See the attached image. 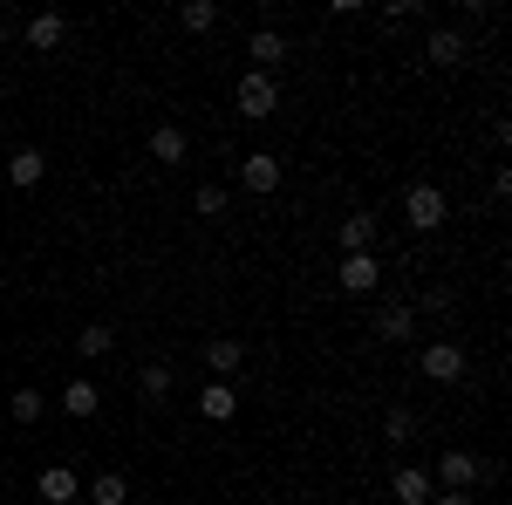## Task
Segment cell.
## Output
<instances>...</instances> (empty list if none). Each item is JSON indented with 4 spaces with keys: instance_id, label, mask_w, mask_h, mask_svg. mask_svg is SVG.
<instances>
[{
    "instance_id": "6da1fadb",
    "label": "cell",
    "mask_w": 512,
    "mask_h": 505,
    "mask_svg": "<svg viewBox=\"0 0 512 505\" xmlns=\"http://www.w3.org/2000/svg\"><path fill=\"white\" fill-rule=\"evenodd\" d=\"M465 369H472V362H465L458 342H431V349L417 355V376H424V383H465Z\"/></svg>"
},
{
    "instance_id": "7a4b0ae2",
    "label": "cell",
    "mask_w": 512,
    "mask_h": 505,
    "mask_svg": "<svg viewBox=\"0 0 512 505\" xmlns=\"http://www.w3.org/2000/svg\"><path fill=\"white\" fill-rule=\"evenodd\" d=\"M233 96H239V110H246L253 123H260V117H274V110H280V89H274V76H260V69H246Z\"/></svg>"
},
{
    "instance_id": "3957f363",
    "label": "cell",
    "mask_w": 512,
    "mask_h": 505,
    "mask_svg": "<svg viewBox=\"0 0 512 505\" xmlns=\"http://www.w3.org/2000/svg\"><path fill=\"white\" fill-rule=\"evenodd\" d=\"M403 212H410V226H417V233H437L451 205H444V192H437V185H410V192H403Z\"/></svg>"
},
{
    "instance_id": "277c9868",
    "label": "cell",
    "mask_w": 512,
    "mask_h": 505,
    "mask_svg": "<svg viewBox=\"0 0 512 505\" xmlns=\"http://www.w3.org/2000/svg\"><path fill=\"white\" fill-rule=\"evenodd\" d=\"M35 499H41V505H76V499H82V478H76L69 465H48V471L35 478Z\"/></svg>"
},
{
    "instance_id": "5b68a950",
    "label": "cell",
    "mask_w": 512,
    "mask_h": 505,
    "mask_svg": "<svg viewBox=\"0 0 512 505\" xmlns=\"http://www.w3.org/2000/svg\"><path fill=\"white\" fill-rule=\"evenodd\" d=\"M485 458H472V451H444V465H437V478H444V485H451V492H472L478 478H485Z\"/></svg>"
},
{
    "instance_id": "8992f818",
    "label": "cell",
    "mask_w": 512,
    "mask_h": 505,
    "mask_svg": "<svg viewBox=\"0 0 512 505\" xmlns=\"http://www.w3.org/2000/svg\"><path fill=\"white\" fill-rule=\"evenodd\" d=\"M239 185H246L253 198H267V192L280 185V157H274V151H253L246 164H239Z\"/></svg>"
},
{
    "instance_id": "52a82bcc",
    "label": "cell",
    "mask_w": 512,
    "mask_h": 505,
    "mask_svg": "<svg viewBox=\"0 0 512 505\" xmlns=\"http://www.w3.org/2000/svg\"><path fill=\"white\" fill-rule=\"evenodd\" d=\"M376 335H383V342H410V335H417V308H410V301H383V308H376Z\"/></svg>"
},
{
    "instance_id": "ba28073f",
    "label": "cell",
    "mask_w": 512,
    "mask_h": 505,
    "mask_svg": "<svg viewBox=\"0 0 512 505\" xmlns=\"http://www.w3.org/2000/svg\"><path fill=\"white\" fill-rule=\"evenodd\" d=\"M335 280H342L349 294H376V280H383V267H376V253H349Z\"/></svg>"
},
{
    "instance_id": "9c48e42d",
    "label": "cell",
    "mask_w": 512,
    "mask_h": 505,
    "mask_svg": "<svg viewBox=\"0 0 512 505\" xmlns=\"http://www.w3.org/2000/svg\"><path fill=\"white\" fill-rule=\"evenodd\" d=\"M424 55H431L437 69H458V62H465V55H472V41L458 35V28H437V35L424 41Z\"/></svg>"
},
{
    "instance_id": "30bf717a",
    "label": "cell",
    "mask_w": 512,
    "mask_h": 505,
    "mask_svg": "<svg viewBox=\"0 0 512 505\" xmlns=\"http://www.w3.org/2000/svg\"><path fill=\"white\" fill-rule=\"evenodd\" d=\"M151 157H158V164H185V157H192V137H185L178 123H158V130H151Z\"/></svg>"
},
{
    "instance_id": "8fae6325",
    "label": "cell",
    "mask_w": 512,
    "mask_h": 505,
    "mask_svg": "<svg viewBox=\"0 0 512 505\" xmlns=\"http://www.w3.org/2000/svg\"><path fill=\"white\" fill-rule=\"evenodd\" d=\"M390 492H396V505H431V471L403 465V471L390 478Z\"/></svg>"
},
{
    "instance_id": "7c38bea8",
    "label": "cell",
    "mask_w": 512,
    "mask_h": 505,
    "mask_svg": "<svg viewBox=\"0 0 512 505\" xmlns=\"http://www.w3.org/2000/svg\"><path fill=\"white\" fill-rule=\"evenodd\" d=\"M82 492H89V505H130V478L123 471H96Z\"/></svg>"
},
{
    "instance_id": "4fadbf2b",
    "label": "cell",
    "mask_w": 512,
    "mask_h": 505,
    "mask_svg": "<svg viewBox=\"0 0 512 505\" xmlns=\"http://www.w3.org/2000/svg\"><path fill=\"white\" fill-rule=\"evenodd\" d=\"M198 410H205L212 424H226V417H233V410H239L233 383H205V389H198Z\"/></svg>"
},
{
    "instance_id": "5bb4252c",
    "label": "cell",
    "mask_w": 512,
    "mask_h": 505,
    "mask_svg": "<svg viewBox=\"0 0 512 505\" xmlns=\"http://www.w3.org/2000/svg\"><path fill=\"white\" fill-rule=\"evenodd\" d=\"M7 178L28 192V185H41V178H48V157H41V151H14V157H7Z\"/></svg>"
},
{
    "instance_id": "9a60e30c",
    "label": "cell",
    "mask_w": 512,
    "mask_h": 505,
    "mask_svg": "<svg viewBox=\"0 0 512 505\" xmlns=\"http://www.w3.org/2000/svg\"><path fill=\"white\" fill-rule=\"evenodd\" d=\"M246 55H253V69H260V76H267V69H274L280 55H287V41H280V35H274V28H260V35L246 41Z\"/></svg>"
},
{
    "instance_id": "2e32d148",
    "label": "cell",
    "mask_w": 512,
    "mask_h": 505,
    "mask_svg": "<svg viewBox=\"0 0 512 505\" xmlns=\"http://www.w3.org/2000/svg\"><path fill=\"white\" fill-rule=\"evenodd\" d=\"M62 35H69L62 14H35V21H28V48H62Z\"/></svg>"
},
{
    "instance_id": "e0dca14e",
    "label": "cell",
    "mask_w": 512,
    "mask_h": 505,
    "mask_svg": "<svg viewBox=\"0 0 512 505\" xmlns=\"http://www.w3.org/2000/svg\"><path fill=\"white\" fill-rule=\"evenodd\" d=\"M96 403H103V389H96V383H69V389H62V410H69V417H96Z\"/></svg>"
},
{
    "instance_id": "ac0fdd59",
    "label": "cell",
    "mask_w": 512,
    "mask_h": 505,
    "mask_svg": "<svg viewBox=\"0 0 512 505\" xmlns=\"http://www.w3.org/2000/svg\"><path fill=\"white\" fill-rule=\"evenodd\" d=\"M205 362H212V369H219V376H233L239 362H246V349H239L233 335H219V342H205Z\"/></svg>"
},
{
    "instance_id": "d6986e66",
    "label": "cell",
    "mask_w": 512,
    "mask_h": 505,
    "mask_svg": "<svg viewBox=\"0 0 512 505\" xmlns=\"http://www.w3.org/2000/svg\"><path fill=\"white\" fill-rule=\"evenodd\" d=\"M76 349L89 355V362H96V355H110V349H117V328H103V321H89V328L76 335Z\"/></svg>"
},
{
    "instance_id": "ffe728a7",
    "label": "cell",
    "mask_w": 512,
    "mask_h": 505,
    "mask_svg": "<svg viewBox=\"0 0 512 505\" xmlns=\"http://www.w3.org/2000/svg\"><path fill=\"white\" fill-rule=\"evenodd\" d=\"M369 239H376V219H369V212L342 219V246H349V253H369Z\"/></svg>"
},
{
    "instance_id": "44dd1931",
    "label": "cell",
    "mask_w": 512,
    "mask_h": 505,
    "mask_svg": "<svg viewBox=\"0 0 512 505\" xmlns=\"http://www.w3.org/2000/svg\"><path fill=\"white\" fill-rule=\"evenodd\" d=\"M178 21H185L192 35H205V28H219V7H212V0H185V7H178Z\"/></svg>"
},
{
    "instance_id": "7402d4cb",
    "label": "cell",
    "mask_w": 512,
    "mask_h": 505,
    "mask_svg": "<svg viewBox=\"0 0 512 505\" xmlns=\"http://www.w3.org/2000/svg\"><path fill=\"white\" fill-rule=\"evenodd\" d=\"M137 389H144L151 403H164V396H171V369H164V362H144V376H137Z\"/></svg>"
},
{
    "instance_id": "603a6c76",
    "label": "cell",
    "mask_w": 512,
    "mask_h": 505,
    "mask_svg": "<svg viewBox=\"0 0 512 505\" xmlns=\"http://www.w3.org/2000/svg\"><path fill=\"white\" fill-rule=\"evenodd\" d=\"M7 410H14V424H41V410H48V403H41V389H14V403H7Z\"/></svg>"
},
{
    "instance_id": "cb8c5ba5",
    "label": "cell",
    "mask_w": 512,
    "mask_h": 505,
    "mask_svg": "<svg viewBox=\"0 0 512 505\" xmlns=\"http://www.w3.org/2000/svg\"><path fill=\"white\" fill-rule=\"evenodd\" d=\"M410 430H417V417H410V410H403V403H396L390 417H383V437H390V444H403V437H410Z\"/></svg>"
},
{
    "instance_id": "d4e9b609",
    "label": "cell",
    "mask_w": 512,
    "mask_h": 505,
    "mask_svg": "<svg viewBox=\"0 0 512 505\" xmlns=\"http://www.w3.org/2000/svg\"><path fill=\"white\" fill-rule=\"evenodd\" d=\"M198 212L219 219V212H226V185H198Z\"/></svg>"
},
{
    "instance_id": "484cf974",
    "label": "cell",
    "mask_w": 512,
    "mask_h": 505,
    "mask_svg": "<svg viewBox=\"0 0 512 505\" xmlns=\"http://www.w3.org/2000/svg\"><path fill=\"white\" fill-rule=\"evenodd\" d=\"M437 505H478L472 492H437Z\"/></svg>"
},
{
    "instance_id": "4316f807",
    "label": "cell",
    "mask_w": 512,
    "mask_h": 505,
    "mask_svg": "<svg viewBox=\"0 0 512 505\" xmlns=\"http://www.w3.org/2000/svg\"><path fill=\"white\" fill-rule=\"evenodd\" d=\"M0 41H7V14H0Z\"/></svg>"
}]
</instances>
